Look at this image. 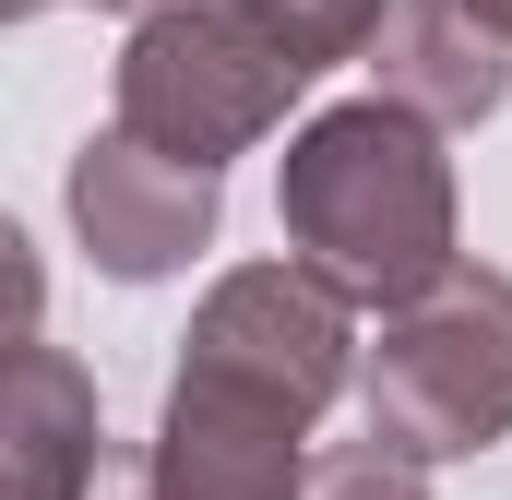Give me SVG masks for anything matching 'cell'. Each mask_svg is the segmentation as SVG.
I'll return each mask as SVG.
<instances>
[{"label": "cell", "instance_id": "obj_1", "mask_svg": "<svg viewBox=\"0 0 512 500\" xmlns=\"http://www.w3.org/2000/svg\"><path fill=\"white\" fill-rule=\"evenodd\" d=\"M274 227L346 310H405L417 286L453 274V155H441V120H417L405 96L322 108L286 143Z\"/></svg>", "mask_w": 512, "mask_h": 500}, {"label": "cell", "instance_id": "obj_2", "mask_svg": "<svg viewBox=\"0 0 512 500\" xmlns=\"http://www.w3.org/2000/svg\"><path fill=\"white\" fill-rule=\"evenodd\" d=\"M370 441L405 465H453L512 441V274L453 262L370 346Z\"/></svg>", "mask_w": 512, "mask_h": 500}, {"label": "cell", "instance_id": "obj_3", "mask_svg": "<svg viewBox=\"0 0 512 500\" xmlns=\"http://www.w3.org/2000/svg\"><path fill=\"white\" fill-rule=\"evenodd\" d=\"M310 84L322 72H298L239 0H155V12H131V48H120V131H143L155 155L227 167Z\"/></svg>", "mask_w": 512, "mask_h": 500}, {"label": "cell", "instance_id": "obj_4", "mask_svg": "<svg viewBox=\"0 0 512 500\" xmlns=\"http://www.w3.org/2000/svg\"><path fill=\"white\" fill-rule=\"evenodd\" d=\"M346 381H358V310H346L310 262H239V274L191 310L167 393H203V405L274 417V429H310Z\"/></svg>", "mask_w": 512, "mask_h": 500}, {"label": "cell", "instance_id": "obj_5", "mask_svg": "<svg viewBox=\"0 0 512 500\" xmlns=\"http://www.w3.org/2000/svg\"><path fill=\"white\" fill-rule=\"evenodd\" d=\"M215 215H227L215 167L155 155L143 131H96V143L72 155V227H84V250H96L120 286H155V274H179L191 250H215Z\"/></svg>", "mask_w": 512, "mask_h": 500}, {"label": "cell", "instance_id": "obj_6", "mask_svg": "<svg viewBox=\"0 0 512 500\" xmlns=\"http://www.w3.org/2000/svg\"><path fill=\"white\" fill-rule=\"evenodd\" d=\"M96 381L60 346H0V500H72L96 465Z\"/></svg>", "mask_w": 512, "mask_h": 500}, {"label": "cell", "instance_id": "obj_7", "mask_svg": "<svg viewBox=\"0 0 512 500\" xmlns=\"http://www.w3.org/2000/svg\"><path fill=\"white\" fill-rule=\"evenodd\" d=\"M370 60H382V96H405L417 120H441V131L489 120L512 96V48L477 12H453V0H393L382 36H370Z\"/></svg>", "mask_w": 512, "mask_h": 500}, {"label": "cell", "instance_id": "obj_8", "mask_svg": "<svg viewBox=\"0 0 512 500\" xmlns=\"http://www.w3.org/2000/svg\"><path fill=\"white\" fill-rule=\"evenodd\" d=\"M310 429H274V417H239V405H203V393H167V429L143 453L155 500H298V453Z\"/></svg>", "mask_w": 512, "mask_h": 500}, {"label": "cell", "instance_id": "obj_9", "mask_svg": "<svg viewBox=\"0 0 512 500\" xmlns=\"http://www.w3.org/2000/svg\"><path fill=\"white\" fill-rule=\"evenodd\" d=\"M262 36L298 60V72H334V60H358L370 36H382V12L393 0H239Z\"/></svg>", "mask_w": 512, "mask_h": 500}, {"label": "cell", "instance_id": "obj_10", "mask_svg": "<svg viewBox=\"0 0 512 500\" xmlns=\"http://www.w3.org/2000/svg\"><path fill=\"white\" fill-rule=\"evenodd\" d=\"M298 500H429V465H405L382 441H346V453L298 465Z\"/></svg>", "mask_w": 512, "mask_h": 500}, {"label": "cell", "instance_id": "obj_11", "mask_svg": "<svg viewBox=\"0 0 512 500\" xmlns=\"http://www.w3.org/2000/svg\"><path fill=\"white\" fill-rule=\"evenodd\" d=\"M36 310H48V274H36V239L0 215V346H24L36 334Z\"/></svg>", "mask_w": 512, "mask_h": 500}, {"label": "cell", "instance_id": "obj_12", "mask_svg": "<svg viewBox=\"0 0 512 500\" xmlns=\"http://www.w3.org/2000/svg\"><path fill=\"white\" fill-rule=\"evenodd\" d=\"M72 500H155V477H143L131 453H108V441H96V465H84V489H72Z\"/></svg>", "mask_w": 512, "mask_h": 500}, {"label": "cell", "instance_id": "obj_13", "mask_svg": "<svg viewBox=\"0 0 512 500\" xmlns=\"http://www.w3.org/2000/svg\"><path fill=\"white\" fill-rule=\"evenodd\" d=\"M453 12H477V24H489V36L512 48V0H453Z\"/></svg>", "mask_w": 512, "mask_h": 500}, {"label": "cell", "instance_id": "obj_14", "mask_svg": "<svg viewBox=\"0 0 512 500\" xmlns=\"http://www.w3.org/2000/svg\"><path fill=\"white\" fill-rule=\"evenodd\" d=\"M36 12H48V0H0V24H36Z\"/></svg>", "mask_w": 512, "mask_h": 500}, {"label": "cell", "instance_id": "obj_15", "mask_svg": "<svg viewBox=\"0 0 512 500\" xmlns=\"http://www.w3.org/2000/svg\"><path fill=\"white\" fill-rule=\"evenodd\" d=\"M108 12H155V0H108Z\"/></svg>", "mask_w": 512, "mask_h": 500}]
</instances>
